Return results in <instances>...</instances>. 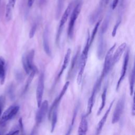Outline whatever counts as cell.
I'll use <instances>...</instances> for the list:
<instances>
[{"instance_id":"cell-1","label":"cell","mask_w":135,"mask_h":135,"mask_svg":"<svg viewBox=\"0 0 135 135\" xmlns=\"http://www.w3.org/2000/svg\"><path fill=\"white\" fill-rule=\"evenodd\" d=\"M90 34L89 31H88L87 33V37H86V41L85 45L84 47V49L81 54V56L79 59V72L77 76V83L78 84H80L82 79V75L83 74L84 70L86 65V63L88 59V55L89 50L90 49V45H89V41H90Z\"/></svg>"},{"instance_id":"cell-2","label":"cell","mask_w":135,"mask_h":135,"mask_svg":"<svg viewBox=\"0 0 135 135\" xmlns=\"http://www.w3.org/2000/svg\"><path fill=\"white\" fill-rule=\"evenodd\" d=\"M83 4L82 0H78L76 4L74 6L72 12L71 13L70 19L69 23L68 30V35L70 38H72L74 33V27L75 22L78 17V16L81 12V8Z\"/></svg>"},{"instance_id":"cell-3","label":"cell","mask_w":135,"mask_h":135,"mask_svg":"<svg viewBox=\"0 0 135 135\" xmlns=\"http://www.w3.org/2000/svg\"><path fill=\"white\" fill-rule=\"evenodd\" d=\"M78 1V0H73L72 1H71L70 3V4H69V5L68 6V7H66V9L65 10L63 14L62 15V16L61 17L60 25H59V28L57 30V34H56V43L57 45H59L60 43V37H61V35L62 32L63 31L64 24L66 23V22L67 21L68 17L69 16L70 14H71L74 6L76 4Z\"/></svg>"},{"instance_id":"cell-4","label":"cell","mask_w":135,"mask_h":135,"mask_svg":"<svg viewBox=\"0 0 135 135\" xmlns=\"http://www.w3.org/2000/svg\"><path fill=\"white\" fill-rule=\"evenodd\" d=\"M34 54V50L32 49L24 53L22 56V65L25 72L27 74H29L32 69L35 66L33 64Z\"/></svg>"},{"instance_id":"cell-5","label":"cell","mask_w":135,"mask_h":135,"mask_svg":"<svg viewBox=\"0 0 135 135\" xmlns=\"http://www.w3.org/2000/svg\"><path fill=\"white\" fill-rule=\"evenodd\" d=\"M20 110L18 105H12L8 108L1 115L0 118V127L3 126L8 120L13 119Z\"/></svg>"},{"instance_id":"cell-6","label":"cell","mask_w":135,"mask_h":135,"mask_svg":"<svg viewBox=\"0 0 135 135\" xmlns=\"http://www.w3.org/2000/svg\"><path fill=\"white\" fill-rule=\"evenodd\" d=\"M115 46H116V43H115L113 45V46L109 50V51L107 52V53L105 55L102 73L100 76L102 79H103L109 73L110 70H111V68L112 67V56H113L114 50Z\"/></svg>"},{"instance_id":"cell-7","label":"cell","mask_w":135,"mask_h":135,"mask_svg":"<svg viewBox=\"0 0 135 135\" xmlns=\"http://www.w3.org/2000/svg\"><path fill=\"white\" fill-rule=\"evenodd\" d=\"M102 79H102L100 77L97 81L96 83H95V84H94V85L93 86L91 95L90 97L89 98V99L88 100V104H87V109H86V114H85L86 116L89 115L91 113L92 109V108H93L94 103L95 96H96L97 93H98V92L100 90Z\"/></svg>"},{"instance_id":"cell-8","label":"cell","mask_w":135,"mask_h":135,"mask_svg":"<svg viewBox=\"0 0 135 135\" xmlns=\"http://www.w3.org/2000/svg\"><path fill=\"white\" fill-rule=\"evenodd\" d=\"M125 104V96L122 95L118 101L112 118V123H117L119 120L123 112Z\"/></svg>"},{"instance_id":"cell-9","label":"cell","mask_w":135,"mask_h":135,"mask_svg":"<svg viewBox=\"0 0 135 135\" xmlns=\"http://www.w3.org/2000/svg\"><path fill=\"white\" fill-rule=\"evenodd\" d=\"M44 89V74L42 72L39 76L37 82L36 91V98L37 101V107H39L42 101V97Z\"/></svg>"},{"instance_id":"cell-10","label":"cell","mask_w":135,"mask_h":135,"mask_svg":"<svg viewBox=\"0 0 135 135\" xmlns=\"http://www.w3.org/2000/svg\"><path fill=\"white\" fill-rule=\"evenodd\" d=\"M49 103L47 100H44L42 102L40 106L38 107L39 109L37 111L35 116V121L37 124H40L43 120L46 112L48 110Z\"/></svg>"},{"instance_id":"cell-11","label":"cell","mask_w":135,"mask_h":135,"mask_svg":"<svg viewBox=\"0 0 135 135\" xmlns=\"http://www.w3.org/2000/svg\"><path fill=\"white\" fill-rule=\"evenodd\" d=\"M129 60V49L128 48L127 50V51L125 53L123 63V65L122 66V69H121V73H120V78L118 80V81L117 85H116V91H118L120 85V84H121V82L123 80V79L125 77L128 65Z\"/></svg>"},{"instance_id":"cell-12","label":"cell","mask_w":135,"mask_h":135,"mask_svg":"<svg viewBox=\"0 0 135 135\" xmlns=\"http://www.w3.org/2000/svg\"><path fill=\"white\" fill-rule=\"evenodd\" d=\"M43 45L46 54L49 56H51V51L49 44V26L46 25L43 34Z\"/></svg>"},{"instance_id":"cell-13","label":"cell","mask_w":135,"mask_h":135,"mask_svg":"<svg viewBox=\"0 0 135 135\" xmlns=\"http://www.w3.org/2000/svg\"><path fill=\"white\" fill-rule=\"evenodd\" d=\"M106 50V43L103 38V35L99 34V42L97 49V56L99 60L103 58Z\"/></svg>"},{"instance_id":"cell-14","label":"cell","mask_w":135,"mask_h":135,"mask_svg":"<svg viewBox=\"0 0 135 135\" xmlns=\"http://www.w3.org/2000/svg\"><path fill=\"white\" fill-rule=\"evenodd\" d=\"M114 100H113L111 104H110L108 109L107 110L105 113H104V114L103 115V116L102 117V119L100 120L99 122L98 123V125H97V130H96V134H99L100 133V132H101L102 131V129L103 128V127L104 126V124H105L106 121H107V118H108V116L110 113V111L112 107V105L113 104V102H114Z\"/></svg>"},{"instance_id":"cell-15","label":"cell","mask_w":135,"mask_h":135,"mask_svg":"<svg viewBox=\"0 0 135 135\" xmlns=\"http://www.w3.org/2000/svg\"><path fill=\"white\" fill-rule=\"evenodd\" d=\"M127 47V44L126 43H122L117 49L115 51L114 55L112 56V65L113 66L114 64H115L120 60L121 58L122 53H123L124 51L125 50L126 48Z\"/></svg>"},{"instance_id":"cell-16","label":"cell","mask_w":135,"mask_h":135,"mask_svg":"<svg viewBox=\"0 0 135 135\" xmlns=\"http://www.w3.org/2000/svg\"><path fill=\"white\" fill-rule=\"evenodd\" d=\"M79 55H80V48H79L78 50H77V52H76L75 55L73 57V59L71 61V66H70L69 72V73H68L69 77L71 76L73 74V73L75 72L74 71H75L76 67H77L78 65H79Z\"/></svg>"},{"instance_id":"cell-17","label":"cell","mask_w":135,"mask_h":135,"mask_svg":"<svg viewBox=\"0 0 135 135\" xmlns=\"http://www.w3.org/2000/svg\"><path fill=\"white\" fill-rule=\"evenodd\" d=\"M88 121L86 118L85 115H83L80 123L79 124V128H78V134L79 135H85L86 134L88 131Z\"/></svg>"},{"instance_id":"cell-18","label":"cell","mask_w":135,"mask_h":135,"mask_svg":"<svg viewBox=\"0 0 135 135\" xmlns=\"http://www.w3.org/2000/svg\"><path fill=\"white\" fill-rule=\"evenodd\" d=\"M104 8V7H103L100 4H99L98 7H97V8L90 15L89 22L91 24L94 23L97 21V19L98 18L100 14L102 13Z\"/></svg>"},{"instance_id":"cell-19","label":"cell","mask_w":135,"mask_h":135,"mask_svg":"<svg viewBox=\"0 0 135 135\" xmlns=\"http://www.w3.org/2000/svg\"><path fill=\"white\" fill-rule=\"evenodd\" d=\"M71 50L70 49H68L67 50V51L65 53V56H64V61L63 62V64L61 66V69L57 75V79L60 78L61 76V75L62 74V73H63V72L64 71V70L66 69L70 60V56H71Z\"/></svg>"},{"instance_id":"cell-20","label":"cell","mask_w":135,"mask_h":135,"mask_svg":"<svg viewBox=\"0 0 135 135\" xmlns=\"http://www.w3.org/2000/svg\"><path fill=\"white\" fill-rule=\"evenodd\" d=\"M6 78L5 61L3 57H0V83L3 85Z\"/></svg>"},{"instance_id":"cell-21","label":"cell","mask_w":135,"mask_h":135,"mask_svg":"<svg viewBox=\"0 0 135 135\" xmlns=\"http://www.w3.org/2000/svg\"><path fill=\"white\" fill-rule=\"evenodd\" d=\"M37 72H38V70H37V68L35 66H34V68L31 70V71L30 72V73H29L30 75H29V76L27 79V80L26 81V83L25 84V88H24V91H23L24 93L25 92H26V91L27 90V89H28V87L30 85V84H31L35 75L36 74V73Z\"/></svg>"},{"instance_id":"cell-22","label":"cell","mask_w":135,"mask_h":135,"mask_svg":"<svg viewBox=\"0 0 135 135\" xmlns=\"http://www.w3.org/2000/svg\"><path fill=\"white\" fill-rule=\"evenodd\" d=\"M110 20V13H109V14H107V16L105 17V19L104 20L103 22H102V24L101 26L100 29L99 34L104 35V34L106 32V31H107V29L108 28V26H109Z\"/></svg>"},{"instance_id":"cell-23","label":"cell","mask_w":135,"mask_h":135,"mask_svg":"<svg viewBox=\"0 0 135 135\" xmlns=\"http://www.w3.org/2000/svg\"><path fill=\"white\" fill-rule=\"evenodd\" d=\"M57 107H55L54 109L52 111L51 117H52V122H51V132H53L54 130L55 129L56 123H57Z\"/></svg>"},{"instance_id":"cell-24","label":"cell","mask_w":135,"mask_h":135,"mask_svg":"<svg viewBox=\"0 0 135 135\" xmlns=\"http://www.w3.org/2000/svg\"><path fill=\"white\" fill-rule=\"evenodd\" d=\"M107 85L106 86L104 87V90L103 91L102 94L101 95V99H102V102H101V105L97 112V115H99L101 113V111H102V110L103 109L104 105L105 104V101H106V97H107Z\"/></svg>"},{"instance_id":"cell-25","label":"cell","mask_w":135,"mask_h":135,"mask_svg":"<svg viewBox=\"0 0 135 135\" xmlns=\"http://www.w3.org/2000/svg\"><path fill=\"white\" fill-rule=\"evenodd\" d=\"M134 77H135V71L134 67L133 66L130 76L129 80V89H130V95H132L133 93L134 84Z\"/></svg>"},{"instance_id":"cell-26","label":"cell","mask_w":135,"mask_h":135,"mask_svg":"<svg viewBox=\"0 0 135 135\" xmlns=\"http://www.w3.org/2000/svg\"><path fill=\"white\" fill-rule=\"evenodd\" d=\"M65 0H57V4H56V13H55V17L56 20H57L62 12L64 6V3Z\"/></svg>"},{"instance_id":"cell-27","label":"cell","mask_w":135,"mask_h":135,"mask_svg":"<svg viewBox=\"0 0 135 135\" xmlns=\"http://www.w3.org/2000/svg\"><path fill=\"white\" fill-rule=\"evenodd\" d=\"M14 7L12 5L8 2L6 6V12H5V18L7 21H10L12 18V12L13 8Z\"/></svg>"},{"instance_id":"cell-28","label":"cell","mask_w":135,"mask_h":135,"mask_svg":"<svg viewBox=\"0 0 135 135\" xmlns=\"http://www.w3.org/2000/svg\"><path fill=\"white\" fill-rule=\"evenodd\" d=\"M69 84H70V82H69V81H66V82H65V84L64 85V86H63V87L62 90L61 91V92H60V94H59V96L55 99L56 100V101H57V102H59V103L60 102V101H61V99L62 98V97H63V95H64L65 93L66 92V91L68 88V87H69Z\"/></svg>"},{"instance_id":"cell-29","label":"cell","mask_w":135,"mask_h":135,"mask_svg":"<svg viewBox=\"0 0 135 135\" xmlns=\"http://www.w3.org/2000/svg\"><path fill=\"white\" fill-rule=\"evenodd\" d=\"M100 22H101V21H99L98 22H97V23H96L94 27V29L93 30V31H92V34H91V36L90 37V41H89V45L90 46L91 45L94 39V37H95V36L96 35V33L97 32V31L98 30V28L99 27V25H100Z\"/></svg>"},{"instance_id":"cell-30","label":"cell","mask_w":135,"mask_h":135,"mask_svg":"<svg viewBox=\"0 0 135 135\" xmlns=\"http://www.w3.org/2000/svg\"><path fill=\"white\" fill-rule=\"evenodd\" d=\"M121 22V16H120L119 17V18H118L115 25L113 27V30H112V37H114L115 36L117 31L118 28Z\"/></svg>"},{"instance_id":"cell-31","label":"cell","mask_w":135,"mask_h":135,"mask_svg":"<svg viewBox=\"0 0 135 135\" xmlns=\"http://www.w3.org/2000/svg\"><path fill=\"white\" fill-rule=\"evenodd\" d=\"M36 28H37V24L36 23H34L32 26L30 31L29 32V37L30 38H33V36H34L36 31Z\"/></svg>"},{"instance_id":"cell-32","label":"cell","mask_w":135,"mask_h":135,"mask_svg":"<svg viewBox=\"0 0 135 135\" xmlns=\"http://www.w3.org/2000/svg\"><path fill=\"white\" fill-rule=\"evenodd\" d=\"M20 130L18 128H15L13 129L12 130H11L8 133H7V134H16L19 133Z\"/></svg>"},{"instance_id":"cell-33","label":"cell","mask_w":135,"mask_h":135,"mask_svg":"<svg viewBox=\"0 0 135 135\" xmlns=\"http://www.w3.org/2000/svg\"><path fill=\"white\" fill-rule=\"evenodd\" d=\"M8 94L9 95V97L11 99L14 98V90H13V88L12 86H11L9 88V91H8Z\"/></svg>"},{"instance_id":"cell-34","label":"cell","mask_w":135,"mask_h":135,"mask_svg":"<svg viewBox=\"0 0 135 135\" xmlns=\"http://www.w3.org/2000/svg\"><path fill=\"white\" fill-rule=\"evenodd\" d=\"M119 1H120V0H113L112 5H111L112 9H114L116 8L118 3H119Z\"/></svg>"},{"instance_id":"cell-35","label":"cell","mask_w":135,"mask_h":135,"mask_svg":"<svg viewBox=\"0 0 135 135\" xmlns=\"http://www.w3.org/2000/svg\"><path fill=\"white\" fill-rule=\"evenodd\" d=\"M135 104H134V97L133 98V102H132V110L131 113L132 115H134L135 114Z\"/></svg>"},{"instance_id":"cell-36","label":"cell","mask_w":135,"mask_h":135,"mask_svg":"<svg viewBox=\"0 0 135 135\" xmlns=\"http://www.w3.org/2000/svg\"><path fill=\"white\" fill-rule=\"evenodd\" d=\"M18 127L21 130H23V122H22V118H20V119L18 120Z\"/></svg>"},{"instance_id":"cell-37","label":"cell","mask_w":135,"mask_h":135,"mask_svg":"<svg viewBox=\"0 0 135 135\" xmlns=\"http://www.w3.org/2000/svg\"><path fill=\"white\" fill-rule=\"evenodd\" d=\"M109 0H100V4L105 7V6L108 4Z\"/></svg>"},{"instance_id":"cell-38","label":"cell","mask_w":135,"mask_h":135,"mask_svg":"<svg viewBox=\"0 0 135 135\" xmlns=\"http://www.w3.org/2000/svg\"><path fill=\"white\" fill-rule=\"evenodd\" d=\"M34 1H35V0H28L27 1V5H28V6L29 7H31L33 5Z\"/></svg>"},{"instance_id":"cell-39","label":"cell","mask_w":135,"mask_h":135,"mask_svg":"<svg viewBox=\"0 0 135 135\" xmlns=\"http://www.w3.org/2000/svg\"><path fill=\"white\" fill-rule=\"evenodd\" d=\"M47 0H40L39 1V4L40 6H43V5H44Z\"/></svg>"},{"instance_id":"cell-40","label":"cell","mask_w":135,"mask_h":135,"mask_svg":"<svg viewBox=\"0 0 135 135\" xmlns=\"http://www.w3.org/2000/svg\"><path fill=\"white\" fill-rule=\"evenodd\" d=\"M16 0H9L8 1V3H10L12 5V6L14 7V6H15V3H16Z\"/></svg>"},{"instance_id":"cell-41","label":"cell","mask_w":135,"mask_h":135,"mask_svg":"<svg viewBox=\"0 0 135 135\" xmlns=\"http://www.w3.org/2000/svg\"><path fill=\"white\" fill-rule=\"evenodd\" d=\"M124 0H120L119 6L123 7V6H124Z\"/></svg>"},{"instance_id":"cell-42","label":"cell","mask_w":135,"mask_h":135,"mask_svg":"<svg viewBox=\"0 0 135 135\" xmlns=\"http://www.w3.org/2000/svg\"><path fill=\"white\" fill-rule=\"evenodd\" d=\"M1 0H0V4H1Z\"/></svg>"}]
</instances>
